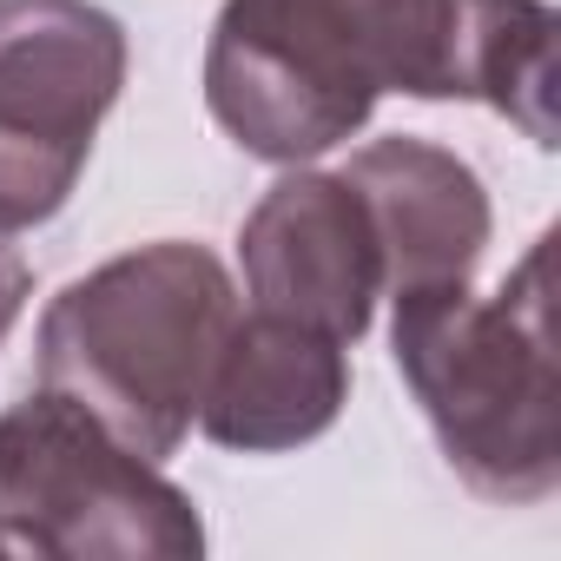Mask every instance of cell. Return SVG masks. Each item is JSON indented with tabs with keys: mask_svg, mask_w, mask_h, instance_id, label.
I'll return each mask as SVG.
<instances>
[{
	"mask_svg": "<svg viewBox=\"0 0 561 561\" xmlns=\"http://www.w3.org/2000/svg\"><path fill=\"white\" fill-rule=\"evenodd\" d=\"M27 291H34V277H27V264L0 244V344H8V331L21 324V311H27Z\"/></svg>",
	"mask_w": 561,
	"mask_h": 561,
	"instance_id": "9c48e42d",
	"label": "cell"
},
{
	"mask_svg": "<svg viewBox=\"0 0 561 561\" xmlns=\"http://www.w3.org/2000/svg\"><path fill=\"white\" fill-rule=\"evenodd\" d=\"M238 324L231 271L185 238L106 257L41 311L34 370L100 416L133 456L165 462L205 403L211 364Z\"/></svg>",
	"mask_w": 561,
	"mask_h": 561,
	"instance_id": "3957f363",
	"label": "cell"
},
{
	"mask_svg": "<svg viewBox=\"0 0 561 561\" xmlns=\"http://www.w3.org/2000/svg\"><path fill=\"white\" fill-rule=\"evenodd\" d=\"M344 179L357 185L377 244H383V298L423 291V285H469L495 211H489V185L469 159H456L436 139H370L351 152Z\"/></svg>",
	"mask_w": 561,
	"mask_h": 561,
	"instance_id": "ba28073f",
	"label": "cell"
},
{
	"mask_svg": "<svg viewBox=\"0 0 561 561\" xmlns=\"http://www.w3.org/2000/svg\"><path fill=\"white\" fill-rule=\"evenodd\" d=\"M0 541L41 561H198V502L60 390L0 410Z\"/></svg>",
	"mask_w": 561,
	"mask_h": 561,
	"instance_id": "277c9868",
	"label": "cell"
},
{
	"mask_svg": "<svg viewBox=\"0 0 561 561\" xmlns=\"http://www.w3.org/2000/svg\"><path fill=\"white\" fill-rule=\"evenodd\" d=\"M0 554H8V541H0Z\"/></svg>",
	"mask_w": 561,
	"mask_h": 561,
	"instance_id": "30bf717a",
	"label": "cell"
},
{
	"mask_svg": "<svg viewBox=\"0 0 561 561\" xmlns=\"http://www.w3.org/2000/svg\"><path fill=\"white\" fill-rule=\"evenodd\" d=\"M351 344H337L318 324L277 318V311H238L205 403H198V430L231 449V456H285L318 443L344 403H351Z\"/></svg>",
	"mask_w": 561,
	"mask_h": 561,
	"instance_id": "52a82bcc",
	"label": "cell"
},
{
	"mask_svg": "<svg viewBox=\"0 0 561 561\" xmlns=\"http://www.w3.org/2000/svg\"><path fill=\"white\" fill-rule=\"evenodd\" d=\"M548 0H225L205 106L264 165H305L370 126L383 93L476 100L554 146Z\"/></svg>",
	"mask_w": 561,
	"mask_h": 561,
	"instance_id": "6da1fadb",
	"label": "cell"
},
{
	"mask_svg": "<svg viewBox=\"0 0 561 561\" xmlns=\"http://www.w3.org/2000/svg\"><path fill=\"white\" fill-rule=\"evenodd\" d=\"M126 60V27L100 0H0V231L67 211Z\"/></svg>",
	"mask_w": 561,
	"mask_h": 561,
	"instance_id": "5b68a950",
	"label": "cell"
},
{
	"mask_svg": "<svg viewBox=\"0 0 561 561\" xmlns=\"http://www.w3.org/2000/svg\"><path fill=\"white\" fill-rule=\"evenodd\" d=\"M390 357L443 462L502 508L561 489V370H554V231L502 277L495 298L423 285L390 298Z\"/></svg>",
	"mask_w": 561,
	"mask_h": 561,
	"instance_id": "7a4b0ae2",
	"label": "cell"
},
{
	"mask_svg": "<svg viewBox=\"0 0 561 561\" xmlns=\"http://www.w3.org/2000/svg\"><path fill=\"white\" fill-rule=\"evenodd\" d=\"M244 291L257 311L298 318L357 344L383 298V244L344 172H285L238 231Z\"/></svg>",
	"mask_w": 561,
	"mask_h": 561,
	"instance_id": "8992f818",
	"label": "cell"
}]
</instances>
